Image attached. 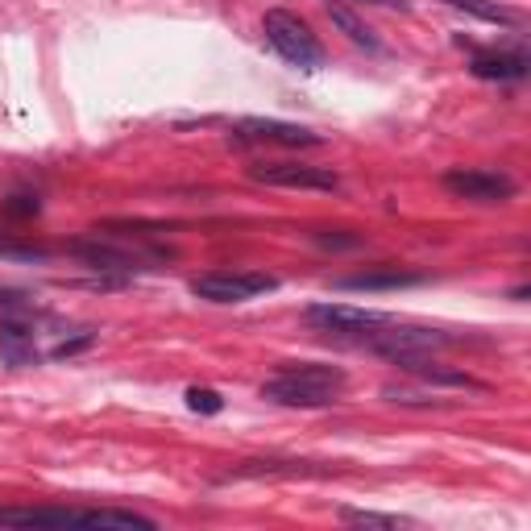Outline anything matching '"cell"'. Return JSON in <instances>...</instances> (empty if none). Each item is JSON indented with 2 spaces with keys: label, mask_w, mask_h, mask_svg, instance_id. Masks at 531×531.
<instances>
[{
  "label": "cell",
  "mask_w": 531,
  "mask_h": 531,
  "mask_svg": "<svg viewBox=\"0 0 531 531\" xmlns=\"http://www.w3.org/2000/svg\"><path fill=\"white\" fill-rule=\"evenodd\" d=\"M345 390V370L320 366V361H299L283 366L270 382H262V399L278 407H332Z\"/></svg>",
  "instance_id": "cell-1"
},
{
  "label": "cell",
  "mask_w": 531,
  "mask_h": 531,
  "mask_svg": "<svg viewBox=\"0 0 531 531\" xmlns=\"http://www.w3.org/2000/svg\"><path fill=\"white\" fill-rule=\"evenodd\" d=\"M262 34L266 42L283 54V59L291 67H303V71H312V67H324V46L320 38L312 34V25H307L299 13H287V9H266L262 17Z\"/></svg>",
  "instance_id": "cell-2"
},
{
  "label": "cell",
  "mask_w": 531,
  "mask_h": 531,
  "mask_svg": "<svg viewBox=\"0 0 531 531\" xmlns=\"http://www.w3.org/2000/svg\"><path fill=\"white\" fill-rule=\"evenodd\" d=\"M303 320L312 328H320V332H332V337H370V332L395 324L390 312H378V307H357V303H312L303 312Z\"/></svg>",
  "instance_id": "cell-3"
},
{
  "label": "cell",
  "mask_w": 531,
  "mask_h": 531,
  "mask_svg": "<svg viewBox=\"0 0 531 531\" xmlns=\"http://www.w3.org/2000/svg\"><path fill=\"white\" fill-rule=\"evenodd\" d=\"M278 283L270 274H233V270H212L191 278V295L195 299H208V303H245L254 295L274 291Z\"/></svg>",
  "instance_id": "cell-4"
},
{
  "label": "cell",
  "mask_w": 531,
  "mask_h": 531,
  "mask_svg": "<svg viewBox=\"0 0 531 531\" xmlns=\"http://www.w3.org/2000/svg\"><path fill=\"white\" fill-rule=\"evenodd\" d=\"M249 179L266 187H291V191H341V179L328 166H307V162H254Z\"/></svg>",
  "instance_id": "cell-5"
},
{
  "label": "cell",
  "mask_w": 531,
  "mask_h": 531,
  "mask_svg": "<svg viewBox=\"0 0 531 531\" xmlns=\"http://www.w3.org/2000/svg\"><path fill=\"white\" fill-rule=\"evenodd\" d=\"M67 254H75L83 266H92V270H117V274L154 270L158 262L171 258V254H146V249H113V245H100V241H71Z\"/></svg>",
  "instance_id": "cell-6"
},
{
  "label": "cell",
  "mask_w": 531,
  "mask_h": 531,
  "mask_svg": "<svg viewBox=\"0 0 531 531\" xmlns=\"http://www.w3.org/2000/svg\"><path fill=\"white\" fill-rule=\"evenodd\" d=\"M374 353H382L386 361H399V357H415V353H436L444 345H453L449 332H436V328H390V332H370L361 337Z\"/></svg>",
  "instance_id": "cell-7"
},
{
  "label": "cell",
  "mask_w": 531,
  "mask_h": 531,
  "mask_svg": "<svg viewBox=\"0 0 531 531\" xmlns=\"http://www.w3.org/2000/svg\"><path fill=\"white\" fill-rule=\"evenodd\" d=\"M233 142H258V146H291V150H303V146H320L324 137L303 129V125H291V121H266V117H249V121H237L233 125Z\"/></svg>",
  "instance_id": "cell-8"
},
{
  "label": "cell",
  "mask_w": 531,
  "mask_h": 531,
  "mask_svg": "<svg viewBox=\"0 0 531 531\" xmlns=\"http://www.w3.org/2000/svg\"><path fill=\"white\" fill-rule=\"evenodd\" d=\"M444 187L461 200L473 204H507L515 195V179L498 175V171H478V166H465V171H449L444 175Z\"/></svg>",
  "instance_id": "cell-9"
},
{
  "label": "cell",
  "mask_w": 531,
  "mask_h": 531,
  "mask_svg": "<svg viewBox=\"0 0 531 531\" xmlns=\"http://www.w3.org/2000/svg\"><path fill=\"white\" fill-rule=\"evenodd\" d=\"M88 511L75 507H0V527H83Z\"/></svg>",
  "instance_id": "cell-10"
},
{
  "label": "cell",
  "mask_w": 531,
  "mask_h": 531,
  "mask_svg": "<svg viewBox=\"0 0 531 531\" xmlns=\"http://www.w3.org/2000/svg\"><path fill=\"white\" fill-rule=\"evenodd\" d=\"M0 357H5L13 370L38 366L34 332H30V324H25V320H5V324H0Z\"/></svg>",
  "instance_id": "cell-11"
},
{
  "label": "cell",
  "mask_w": 531,
  "mask_h": 531,
  "mask_svg": "<svg viewBox=\"0 0 531 531\" xmlns=\"http://www.w3.org/2000/svg\"><path fill=\"white\" fill-rule=\"evenodd\" d=\"M415 283H424V278L411 274V270H399V266L337 278V287H341V291H399V287H415Z\"/></svg>",
  "instance_id": "cell-12"
},
{
  "label": "cell",
  "mask_w": 531,
  "mask_h": 531,
  "mask_svg": "<svg viewBox=\"0 0 531 531\" xmlns=\"http://www.w3.org/2000/svg\"><path fill=\"white\" fill-rule=\"evenodd\" d=\"M473 75L478 79H523L527 59L523 54H482V59H473Z\"/></svg>",
  "instance_id": "cell-13"
},
{
  "label": "cell",
  "mask_w": 531,
  "mask_h": 531,
  "mask_svg": "<svg viewBox=\"0 0 531 531\" xmlns=\"http://www.w3.org/2000/svg\"><path fill=\"white\" fill-rule=\"evenodd\" d=\"M449 5L469 13V17H478V21H490V25H523V13L498 5V0H449Z\"/></svg>",
  "instance_id": "cell-14"
},
{
  "label": "cell",
  "mask_w": 531,
  "mask_h": 531,
  "mask_svg": "<svg viewBox=\"0 0 531 531\" xmlns=\"http://www.w3.org/2000/svg\"><path fill=\"white\" fill-rule=\"evenodd\" d=\"M299 473H320L303 461H245L233 469V478H299Z\"/></svg>",
  "instance_id": "cell-15"
},
{
  "label": "cell",
  "mask_w": 531,
  "mask_h": 531,
  "mask_svg": "<svg viewBox=\"0 0 531 531\" xmlns=\"http://www.w3.org/2000/svg\"><path fill=\"white\" fill-rule=\"evenodd\" d=\"M83 527H121V531H154L158 523L137 515V511H88V523Z\"/></svg>",
  "instance_id": "cell-16"
},
{
  "label": "cell",
  "mask_w": 531,
  "mask_h": 531,
  "mask_svg": "<svg viewBox=\"0 0 531 531\" xmlns=\"http://www.w3.org/2000/svg\"><path fill=\"white\" fill-rule=\"evenodd\" d=\"M328 13H332V21H337V25H341V30H345V34H349V38H353L357 46H370V50L378 46V42H374V34H370V30H366V25H361V21H357V17L349 13V9H341V5H332Z\"/></svg>",
  "instance_id": "cell-17"
},
{
  "label": "cell",
  "mask_w": 531,
  "mask_h": 531,
  "mask_svg": "<svg viewBox=\"0 0 531 531\" xmlns=\"http://www.w3.org/2000/svg\"><path fill=\"white\" fill-rule=\"evenodd\" d=\"M341 519L345 523H361V527H407L411 519H403V515H382V511H353V507H345L341 511Z\"/></svg>",
  "instance_id": "cell-18"
},
{
  "label": "cell",
  "mask_w": 531,
  "mask_h": 531,
  "mask_svg": "<svg viewBox=\"0 0 531 531\" xmlns=\"http://www.w3.org/2000/svg\"><path fill=\"white\" fill-rule=\"evenodd\" d=\"M34 303L17 291H0V320H30Z\"/></svg>",
  "instance_id": "cell-19"
},
{
  "label": "cell",
  "mask_w": 531,
  "mask_h": 531,
  "mask_svg": "<svg viewBox=\"0 0 531 531\" xmlns=\"http://www.w3.org/2000/svg\"><path fill=\"white\" fill-rule=\"evenodd\" d=\"M187 407L191 411H204V415H216L220 407H225V399H220L216 390H208V386H191L187 390Z\"/></svg>",
  "instance_id": "cell-20"
},
{
  "label": "cell",
  "mask_w": 531,
  "mask_h": 531,
  "mask_svg": "<svg viewBox=\"0 0 531 531\" xmlns=\"http://www.w3.org/2000/svg\"><path fill=\"white\" fill-rule=\"evenodd\" d=\"M96 345V337H92V332H83V337H75V341H63L59 349H54L50 357L54 361H63V357H75V353H83V349H92Z\"/></svg>",
  "instance_id": "cell-21"
},
{
  "label": "cell",
  "mask_w": 531,
  "mask_h": 531,
  "mask_svg": "<svg viewBox=\"0 0 531 531\" xmlns=\"http://www.w3.org/2000/svg\"><path fill=\"white\" fill-rule=\"evenodd\" d=\"M9 212H17V216H30V212H38V200H30V195H13Z\"/></svg>",
  "instance_id": "cell-22"
},
{
  "label": "cell",
  "mask_w": 531,
  "mask_h": 531,
  "mask_svg": "<svg viewBox=\"0 0 531 531\" xmlns=\"http://www.w3.org/2000/svg\"><path fill=\"white\" fill-rule=\"evenodd\" d=\"M366 5H382V9H407V0H366Z\"/></svg>",
  "instance_id": "cell-23"
}]
</instances>
